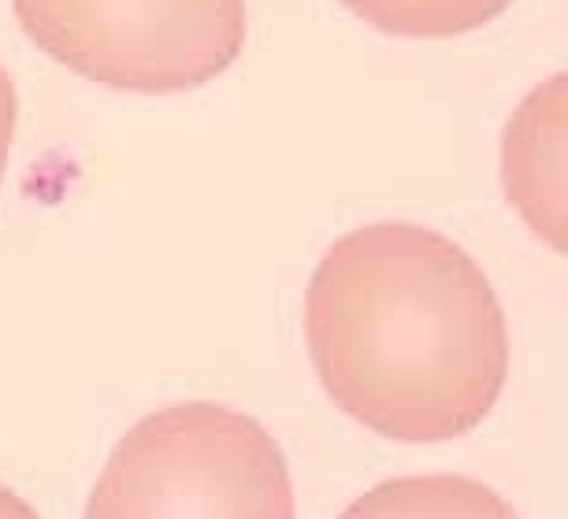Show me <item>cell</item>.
<instances>
[{
    "label": "cell",
    "instance_id": "cell-1",
    "mask_svg": "<svg viewBox=\"0 0 568 519\" xmlns=\"http://www.w3.org/2000/svg\"><path fill=\"white\" fill-rule=\"evenodd\" d=\"M305 342L335 408L402 446L465 438L509 378L498 289L468 248L420 223L331 242L305 289Z\"/></svg>",
    "mask_w": 568,
    "mask_h": 519
},
{
    "label": "cell",
    "instance_id": "cell-2",
    "mask_svg": "<svg viewBox=\"0 0 568 519\" xmlns=\"http://www.w3.org/2000/svg\"><path fill=\"white\" fill-rule=\"evenodd\" d=\"M283 446L220 401L142 416L112 449L82 519H294Z\"/></svg>",
    "mask_w": 568,
    "mask_h": 519
},
{
    "label": "cell",
    "instance_id": "cell-3",
    "mask_svg": "<svg viewBox=\"0 0 568 519\" xmlns=\"http://www.w3.org/2000/svg\"><path fill=\"white\" fill-rule=\"evenodd\" d=\"M34 45L104 90L186 93L231 71L245 0H12Z\"/></svg>",
    "mask_w": 568,
    "mask_h": 519
},
{
    "label": "cell",
    "instance_id": "cell-4",
    "mask_svg": "<svg viewBox=\"0 0 568 519\" xmlns=\"http://www.w3.org/2000/svg\"><path fill=\"white\" fill-rule=\"evenodd\" d=\"M501 186L520 220L565 253V74L546 79L509 119Z\"/></svg>",
    "mask_w": 568,
    "mask_h": 519
},
{
    "label": "cell",
    "instance_id": "cell-5",
    "mask_svg": "<svg viewBox=\"0 0 568 519\" xmlns=\"http://www.w3.org/2000/svg\"><path fill=\"white\" fill-rule=\"evenodd\" d=\"M338 519H520L495 486L471 475H398L364 490Z\"/></svg>",
    "mask_w": 568,
    "mask_h": 519
},
{
    "label": "cell",
    "instance_id": "cell-6",
    "mask_svg": "<svg viewBox=\"0 0 568 519\" xmlns=\"http://www.w3.org/2000/svg\"><path fill=\"white\" fill-rule=\"evenodd\" d=\"M390 38H460L506 16L513 0H338Z\"/></svg>",
    "mask_w": 568,
    "mask_h": 519
},
{
    "label": "cell",
    "instance_id": "cell-7",
    "mask_svg": "<svg viewBox=\"0 0 568 519\" xmlns=\"http://www.w3.org/2000/svg\"><path fill=\"white\" fill-rule=\"evenodd\" d=\"M16 126H19V93L8 68L0 63V186H4V171H8V156H12V142H16Z\"/></svg>",
    "mask_w": 568,
    "mask_h": 519
},
{
    "label": "cell",
    "instance_id": "cell-8",
    "mask_svg": "<svg viewBox=\"0 0 568 519\" xmlns=\"http://www.w3.org/2000/svg\"><path fill=\"white\" fill-rule=\"evenodd\" d=\"M0 519H41V516L23 493L12 490L8 482H0Z\"/></svg>",
    "mask_w": 568,
    "mask_h": 519
}]
</instances>
